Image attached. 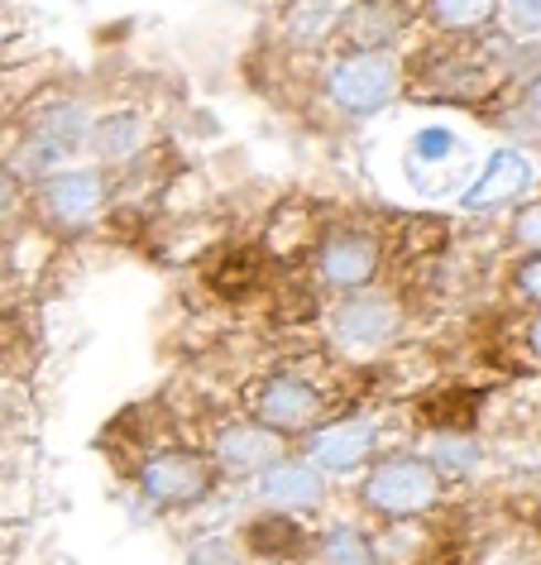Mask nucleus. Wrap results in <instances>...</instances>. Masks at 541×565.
Instances as JSON below:
<instances>
[{
	"mask_svg": "<svg viewBox=\"0 0 541 565\" xmlns=\"http://www.w3.org/2000/svg\"><path fill=\"white\" fill-rule=\"evenodd\" d=\"M360 499L379 518H417L441 499V470L417 456H389L364 475Z\"/></svg>",
	"mask_w": 541,
	"mask_h": 565,
	"instance_id": "1",
	"label": "nucleus"
},
{
	"mask_svg": "<svg viewBox=\"0 0 541 565\" xmlns=\"http://www.w3.org/2000/svg\"><path fill=\"white\" fill-rule=\"evenodd\" d=\"M216 484V460L197 456V450H163L139 470V493L159 508H188L206 499Z\"/></svg>",
	"mask_w": 541,
	"mask_h": 565,
	"instance_id": "2",
	"label": "nucleus"
},
{
	"mask_svg": "<svg viewBox=\"0 0 541 565\" xmlns=\"http://www.w3.org/2000/svg\"><path fill=\"white\" fill-rule=\"evenodd\" d=\"M326 398L297 374H268L250 393V417L274 431H317Z\"/></svg>",
	"mask_w": 541,
	"mask_h": 565,
	"instance_id": "3",
	"label": "nucleus"
},
{
	"mask_svg": "<svg viewBox=\"0 0 541 565\" xmlns=\"http://www.w3.org/2000/svg\"><path fill=\"white\" fill-rule=\"evenodd\" d=\"M326 92H331V102L346 106V110H374L397 92V63L389 53H374V49L354 53V58L336 63L331 73H326Z\"/></svg>",
	"mask_w": 541,
	"mask_h": 565,
	"instance_id": "4",
	"label": "nucleus"
},
{
	"mask_svg": "<svg viewBox=\"0 0 541 565\" xmlns=\"http://www.w3.org/2000/svg\"><path fill=\"white\" fill-rule=\"evenodd\" d=\"M393 331H397V302L383 298V292H354L331 317V335L340 350H374L393 341Z\"/></svg>",
	"mask_w": 541,
	"mask_h": 565,
	"instance_id": "5",
	"label": "nucleus"
},
{
	"mask_svg": "<svg viewBox=\"0 0 541 565\" xmlns=\"http://www.w3.org/2000/svg\"><path fill=\"white\" fill-rule=\"evenodd\" d=\"M211 460L231 475H264L274 460H283V431L264 427V422H235V427H221L216 441H211Z\"/></svg>",
	"mask_w": 541,
	"mask_h": 565,
	"instance_id": "6",
	"label": "nucleus"
},
{
	"mask_svg": "<svg viewBox=\"0 0 541 565\" xmlns=\"http://www.w3.org/2000/svg\"><path fill=\"white\" fill-rule=\"evenodd\" d=\"M374 422L364 417H340V422H326V427H317L307 436V456L311 465H321V470L331 475H346L354 470V465H364L369 456H374Z\"/></svg>",
	"mask_w": 541,
	"mask_h": 565,
	"instance_id": "7",
	"label": "nucleus"
},
{
	"mask_svg": "<svg viewBox=\"0 0 541 565\" xmlns=\"http://www.w3.org/2000/svg\"><path fill=\"white\" fill-rule=\"evenodd\" d=\"M254 493H259V503H268V508L297 513V508H317L321 493H326V484H321L317 465H307V460H274V465H268V470L259 475Z\"/></svg>",
	"mask_w": 541,
	"mask_h": 565,
	"instance_id": "8",
	"label": "nucleus"
},
{
	"mask_svg": "<svg viewBox=\"0 0 541 565\" xmlns=\"http://www.w3.org/2000/svg\"><path fill=\"white\" fill-rule=\"evenodd\" d=\"M321 278L331 282V288H364L369 278H374V268H379V249H374V239L369 235H354V231H340L331 235L321 245Z\"/></svg>",
	"mask_w": 541,
	"mask_h": 565,
	"instance_id": "9",
	"label": "nucleus"
},
{
	"mask_svg": "<svg viewBox=\"0 0 541 565\" xmlns=\"http://www.w3.org/2000/svg\"><path fill=\"white\" fill-rule=\"evenodd\" d=\"M82 130H87V120H82L77 106H59L49 110V116H39L30 125V139H24V163L30 168H53L59 159L77 149Z\"/></svg>",
	"mask_w": 541,
	"mask_h": 565,
	"instance_id": "10",
	"label": "nucleus"
},
{
	"mask_svg": "<svg viewBox=\"0 0 541 565\" xmlns=\"http://www.w3.org/2000/svg\"><path fill=\"white\" fill-rule=\"evenodd\" d=\"M527 182H532V163H527L518 149H498V153H489L484 173H479L475 182H469L465 206H469V211L498 206V202H508V196L527 192Z\"/></svg>",
	"mask_w": 541,
	"mask_h": 565,
	"instance_id": "11",
	"label": "nucleus"
},
{
	"mask_svg": "<svg viewBox=\"0 0 541 565\" xmlns=\"http://www.w3.org/2000/svg\"><path fill=\"white\" fill-rule=\"evenodd\" d=\"M102 206V178L96 173H59L49 178L44 188V211L53 216V225H87Z\"/></svg>",
	"mask_w": 541,
	"mask_h": 565,
	"instance_id": "12",
	"label": "nucleus"
},
{
	"mask_svg": "<svg viewBox=\"0 0 541 565\" xmlns=\"http://www.w3.org/2000/svg\"><path fill=\"white\" fill-rule=\"evenodd\" d=\"M350 10V0H293L283 24H288L293 39H303V44H317L336 30V20Z\"/></svg>",
	"mask_w": 541,
	"mask_h": 565,
	"instance_id": "13",
	"label": "nucleus"
},
{
	"mask_svg": "<svg viewBox=\"0 0 541 565\" xmlns=\"http://www.w3.org/2000/svg\"><path fill=\"white\" fill-rule=\"evenodd\" d=\"M317 561L321 565H379V551L360 527H331L321 536Z\"/></svg>",
	"mask_w": 541,
	"mask_h": 565,
	"instance_id": "14",
	"label": "nucleus"
},
{
	"mask_svg": "<svg viewBox=\"0 0 541 565\" xmlns=\"http://www.w3.org/2000/svg\"><path fill=\"white\" fill-rule=\"evenodd\" d=\"M250 546L259 551L264 561H288L297 546H303V527L288 518H254L250 527Z\"/></svg>",
	"mask_w": 541,
	"mask_h": 565,
	"instance_id": "15",
	"label": "nucleus"
},
{
	"mask_svg": "<svg viewBox=\"0 0 541 565\" xmlns=\"http://www.w3.org/2000/svg\"><path fill=\"white\" fill-rule=\"evenodd\" d=\"M145 139V125H139V116H110L102 130H96V145H102V153H110V159H125V153H135V145Z\"/></svg>",
	"mask_w": 541,
	"mask_h": 565,
	"instance_id": "16",
	"label": "nucleus"
},
{
	"mask_svg": "<svg viewBox=\"0 0 541 565\" xmlns=\"http://www.w3.org/2000/svg\"><path fill=\"white\" fill-rule=\"evenodd\" d=\"M498 0H432L436 20L446 24V30H475V24H484L494 15Z\"/></svg>",
	"mask_w": 541,
	"mask_h": 565,
	"instance_id": "17",
	"label": "nucleus"
},
{
	"mask_svg": "<svg viewBox=\"0 0 541 565\" xmlns=\"http://www.w3.org/2000/svg\"><path fill=\"white\" fill-rule=\"evenodd\" d=\"M455 149H460V145H455L450 130H422V135H412V159H417V163H441V159H450Z\"/></svg>",
	"mask_w": 541,
	"mask_h": 565,
	"instance_id": "18",
	"label": "nucleus"
},
{
	"mask_svg": "<svg viewBox=\"0 0 541 565\" xmlns=\"http://www.w3.org/2000/svg\"><path fill=\"white\" fill-rule=\"evenodd\" d=\"M436 460H441V470H450V475H465L469 465L479 460V450L460 441V436H441V446H436Z\"/></svg>",
	"mask_w": 541,
	"mask_h": 565,
	"instance_id": "19",
	"label": "nucleus"
},
{
	"mask_svg": "<svg viewBox=\"0 0 541 565\" xmlns=\"http://www.w3.org/2000/svg\"><path fill=\"white\" fill-rule=\"evenodd\" d=\"M508 20H512V30L537 34L541 30V0H508Z\"/></svg>",
	"mask_w": 541,
	"mask_h": 565,
	"instance_id": "20",
	"label": "nucleus"
},
{
	"mask_svg": "<svg viewBox=\"0 0 541 565\" xmlns=\"http://www.w3.org/2000/svg\"><path fill=\"white\" fill-rule=\"evenodd\" d=\"M518 245H527V249H537L541 254V202H532L518 216Z\"/></svg>",
	"mask_w": 541,
	"mask_h": 565,
	"instance_id": "21",
	"label": "nucleus"
},
{
	"mask_svg": "<svg viewBox=\"0 0 541 565\" xmlns=\"http://www.w3.org/2000/svg\"><path fill=\"white\" fill-rule=\"evenodd\" d=\"M188 565H240L235 561V551L225 546V542H206V546H197L192 551V561Z\"/></svg>",
	"mask_w": 541,
	"mask_h": 565,
	"instance_id": "22",
	"label": "nucleus"
},
{
	"mask_svg": "<svg viewBox=\"0 0 541 565\" xmlns=\"http://www.w3.org/2000/svg\"><path fill=\"white\" fill-rule=\"evenodd\" d=\"M518 288H522L532 302H541V254H537V259H527V264L518 268Z\"/></svg>",
	"mask_w": 541,
	"mask_h": 565,
	"instance_id": "23",
	"label": "nucleus"
},
{
	"mask_svg": "<svg viewBox=\"0 0 541 565\" xmlns=\"http://www.w3.org/2000/svg\"><path fill=\"white\" fill-rule=\"evenodd\" d=\"M522 116L532 120V125H541V77L527 87V96H522Z\"/></svg>",
	"mask_w": 541,
	"mask_h": 565,
	"instance_id": "24",
	"label": "nucleus"
},
{
	"mask_svg": "<svg viewBox=\"0 0 541 565\" xmlns=\"http://www.w3.org/2000/svg\"><path fill=\"white\" fill-rule=\"evenodd\" d=\"M527 341H532V350H537V355H541V317L532 321V331H527Z\"/></svg>",
	"mask_w": 541,
	"mask_h": 565,
	"instance_id": "25",
	"label": "nucleus"
}]
</instances>
